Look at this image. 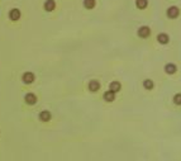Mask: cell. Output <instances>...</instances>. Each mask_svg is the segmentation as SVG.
Wrapping results in <instances>:
<instances>
[{"label":"cell","mask_w":181,"mask_h":161,"mask_svg":"<svg viewBox=\"0 0 181 161\" xmlns=\"http://www.w3.org/2000/svg\"><path fill=\"white\" fill-rule=\"evenodd\" d=\"M165 71H166L167 74H170V75L175 74V72H176V65H174V64H167L166 66H165Z\"/></svg>","instance_id":"8fae6325"},{"label":"cell","mask_w":181,"mask_h":161,"mask_svg":"<svg viewBox=\"0 0 181 161\" xmlns=\"http://www.w3.org/2000/svg\"><path fill=\"white\" fill-rule=\"evenodd\" d=\"M24 100L27 104H29V105H33V104H36V102H37V97L34 95L33 93H28L24 97Z\"/></svg>","instance_id":"277c9868"},{"label":"cell","mask_w":181,"mask_h":161,"mask_svg":"<svg viewBox=\"0 0 181 161\" xmlns=\"http://www.w3.org/2000/svg\"><path fill=\"white\" fill-rule=\"evenodd\" d=\"M149 34H151V29H149L147 25H143L138 29V36L141 38H147V37H149Z\"/></svg>","instance_id":"7a4b0ae2"},{"label":"cell","mask_w":181,"mask_h":161,"mask_svg":"<svg viewBox=\"0 0 181 161\" xmlns=\"http://www.w3.org/2000/svg\"><path fill=\"white\" fill-rule=\"evenodd\" d=\"M103 98H104V100L108 102V103L114 102V99H115V93H114V91H111V90L105 91V93H104V95H103Z\"/></svg>","instance_id":"5b68a950"},{"label":"cell","mask_w":181,"mask_h":161,"mask_svg":"<svg viewBox=\"0 0 181 161\" xmlns=\"http://www.w3.org/2000/svg\"><path fill=\"white\" fill-rule=\"evenodd\" d=\"M157 41H158L161 44H166V43H168V41H170V37H168V34H166V33H160L158 36H157Z\"/></svg>","instance_id":"52a82bcc"},{"label":"cell","mask_w":181,"mask_h":161,"mask_svg":"<svg viewBox=\"0 0 181 161\" xmlns=\"http://www.w3.org/2000/svg\"><path fill=\"white\" fill-rule=\"evenodd\" d=\"M55 8H56V3H55V0H47V1L44 3V10H47V11H52V10H55Z\"/></svg>","instance_id":"9c48e42d"},{"label":"cell","mask_w":181,"mask_h":161,"mask_svg":"<svg viewBox=\"0 0 181 161\" xmlns=\"http://www.w3.org/2000/svg\"><path fill=\"white\" fill-rule=\"evenodd\" d=\"M22 80H23V83L24 84H32L34 81V74L33 72H24L22 76Z\"/></svg>","instance_id":"3957f363"},{"label":"cell","mask_w":181,"mask_h":161,"mask_svg":"<svg viewBox=\"0 0 181 161\" xmlns=\"http://www.w3.org/2000/svg\"><path fill=\"white\" fill-rule=\"evenodd\" d=\"M9 18L11 20H18L20 18V10L19 9H11L10 13H9Z\"/></svg>","instance_id":"ba28073f"},{"label":"cell","mask_w":181,"mask_h":161,"mask_svg":"<svg viewBox=\"0 0 181 161\" xmlns=\"http://www.w3.org/2000/svg\"><path fill=\"white\" fill-rule=\"evenodd\" d=\"M39 119L42 122H48L49 119H51V112H48V110H43V112H41Z\"/></svg>","instance_id":"30bf717a"},{"label":"cell","mask_w":181,"mask_h":161,"mask_svg":"<svg viewBox=\"0 0 181 161\" xmlns=\"http://www.w3.org/2000/svg\"><path fill=\"white\" fill-rule=\"evenodd\" d=\"M136 5H137V8H139V9H146L148 5V0H137Z\"/></svg>","instance_id":"5bb4252c"},{"label":"cell","mask_w":181,"mask_h":161,"mask_svg":"<svg viewBox=\"0 0 181 161\" xmlns=\"http://www.w3.org/2000/svg\"><path fill=\"white\" fill-rule=\"evenodd\" d=\"M95 0H84V6L86 8V9H92V8L95 6Z\"/></svg>","instance_id":"9a60e30c"},{"label":"cell","mask_w":181,"mask_h":161,"mask_svg":"<svg viewBox=\"0 0 181 161\" xmlns=\"http://www.w3.org/2000/svg\"><path fill=\"white\" fill-rule=\"evenodd\" d=\"M120 88H122V85H120V83H119V81H113V83H110V90L114 91V93H117V91L120 90Z\"/></svg>","instance_id":"7c38bea8"},{"label":"cell","mask_w":181,"mask_h":161,"mask_svg":"<svg viewBox=\"0 0 181 161\" xmlns=\"http://www.w3.org/2000/svg\"><path fill=\"white\" fill-rule=\"evenodd\" d=\"M100 89V83L96 81V80H91L89 83V90L91 93H95V91H98Z\"/></svg>","instance_id":"8992f818"},{"label":"cell","mask_w":181,"mask_h":161,"mask_svg":"<svg viewBox=\"0 0 181 161\" xmlns=\"http://www.w3.org/2000/svg\"><path fill=\"white\" fill-rule=\"evenodd\" d=\"M174 103L176 105H181V94H176L174 97Z\"/></svg>","instance_id":"2e32d148"},{"label":"cell","mask_w":181,"mask_h":161,"mask_svg":"<svg viewBox=\"0 0 181 161\" xmlns=\"http://www.w3.org/2000/svg\"><path fill=\"white\" fill-rule=\"evenodd\" d=\"M153 86H155V84H153L152 80L146 79L144 81H143V88H144V89H147V90H152V89H153Z\"/></svg>","instance_id":"4fadbf2b"},{"label":"cell","mask_w":181,"mask_h":161,"mask_svg":"<svg viewBox=\"0 0 181 161\" xmlns=\"http://www.w3.org/2000/svg\"><path fill=\"white\" fill-rule=\"evenodd\" d=\"M166 14H167V17H168V18L175 19V18H177V17H179V14H180V9H179L177 6H170V8L167 9Z\"/></svg>","instance_id":"6da1fadb"}]
</instances>
